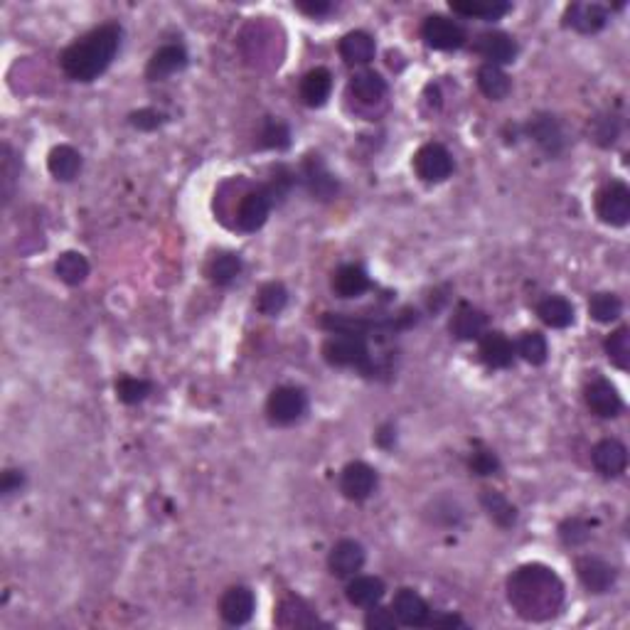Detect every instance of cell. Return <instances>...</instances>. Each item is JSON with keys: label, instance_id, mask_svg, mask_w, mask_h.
Segmentation results:
<instances>
[{"label": "cell", "instance_id": "f1b7e54d", "mask_svg": "<svg viewBox=\"0 0 630 630\" xmlns=\"http://www.w3.org/2000/svg\"><path fill=\"white\" fill-rule=\"evenodd\" d=\"M55 274H57L59 281H65L66 286H79V283L86 281L89 276V261L79 251H65L59 254V259L55 261Z\"/></svg>", "mask_w": 630, "mask_h": 630}, {"label": "cell", "instance_id": "f6af8a7d", "mask_svg": "<svg viewBox=\"0 0 630 630\" xmlns=\"http://www.w3.org/2000/svg\"><path fill=\"white\" fill-rule=\"evenodd\" d=\"M468 468H471L475 475H495V472L500 471V458L495 456L493 451L481 448V451L471 453V458H468Z\"/></svg>", "mask_w": 630, "mask_h": 630}, {"label": "cell", "instance_id": "d4e9b609", "mask_svg": "<svg viewBox=\"0 0 630 630\" xmlns=\"http://www.w3.org/2000/svg\"><path fill=\"white\" fill-rule=\"evenodd\" d=\"M377 55L374 37L365 30H352L340 40V57L348 65H370Z\"/></svg>", "mask_w": 630, "mask_h": 630}, {"label": "cell", "instance_id": "d6986e66", "mask_svg": "<svg viewBox=\"0 0 630 630\" xmlns=\"http://www.w3.org/2000/svg\"><path fill=\"white\" fill-rule=\"evenodd\" d=\"M188 66V52L183 45H166L158 52H153L148 66H146V76L150 82H163L175 72H183Z\"/></svg>", "mask_w": 630, "mask_h": 630}, {"label": "cell", "instance_id": "ac0fdd59", "mask_svg": "<svg viewBox=\"0 0 630 630\" xmlns=\"http://www.w3.org/2000/svg\"><path fill=\"white\" fill-rule=\"evenodd\" d=\"M576 574L591 594H605L615 584V569L598 556H581L576 562Z\"/></svg>", "mask_w": 630, "mask_h": 630}, {"label": "cell", "instance_id": "7bdbcfd3", "mask_svg": "<svg viewBox=\"0 0 630 630\" xmlns=\"http://www.w3.org/2000/svg\"><path fill=\"white\" fill-rule=\"evenodd\" d=\"M618 133H621V121L615 117H611V114H605V117L594 121V138H596L598 146H604V148H611V146H614Z\"/></svg>", "mask_w": 630, "mask_h": 630}, {"label": "cell", "instance_id": "6da1fadb", "mask_svg": "<svg viewBox=\"0 0 630 630\" xmlns=\"http://www.w3.org/2000/svg\"><path fill=\"white\" fill-rule=\"evenodd\" d=\"M507 598L523 618L544 621L552 618L564 601V584L547 566H520L507 581Z\"/></svg>", "mask_w": 630, "mask_h": 630}, {"label": "cell", "instance_id": "1f68e13d", "mask_svg": "<svg viewBox=\"0 0 630 630\" xmlns=\"http://www.w3.org/2000/svg\"><path fill=\"white\" fill-rule=\"evenodd\" d=\"M350 92L355 94L362 104H374V101L384 99L387 82L377 72H357L350 82Z\"/></svg>", "mask_w": 630, "mask_h": 630}, {"label": "cell", "instance_id": "9c48e42d", "mask_svg": "<svg viewBox=\"0 0 630 630\" xmlns=\"http://www.w3.org/2000/svg\"><path fill=\"white\" fill-rule=\"evenodd\" d=\"M340 490L348 500L362 503L377 490V471L362 461L348 463L340 472Z\"/></svg>", "mask_w": 630, "mask_h": 630}, {"label": "cell", "instance_id": "9a60e30c", "mask_svg": "<svg viewBox=\"0 0 630 630\" xmlns=\"http://www.w3.org/2000/svg\"><path fill=\"white\" fill-rule=\"evenodd\" d=\"M591 461L604 478H618L628 465V448L615 439L598 441L591 451Z\"/></svg>", "mask_w": 630, "mask_h": 630}, {"label": "cell", "instance_id": "e0dca14e", "mask_svg": "<svg viewBox=\"0 0 630 630\" xmlns=\"http://www.w3.org/2000/svg\"><path fill=\"white\" fill-rule=\"evenodd\" d=\"M475 52L481 57L488 59V65H510L517 57V42L507 33L493 30V33H483L475 42Z\"/></svg>", "mask_w": 630, "mask_h": 630}, {"label": "cell", "instance_id": "484cf974", "mask_svg": "<svg viewBox=\"0 0 630 630\" xmlns=\"http://www.w3.org/2000/svg\"><path fill=\"white\" fill-rule=\"evenodd\" d=\"M370 289V276L365 274V269L357 264L340 266L335 276H332V290L340 299H357Z\"/></svg>", "mask_w": 630, "mask_h": 630}, {"label": "cell", "instance_id": "c3c4849f", "mask_svg": "<svg viewBox=\"0 0 630 630\" xmlns=\"http://www.w3.org/2000/svg\"><path fill=\"white\" fill-rule=\"evenodd\" d=\"M296 8L310 17H323L332 13V3H328V0H299Z\"/></svg>", "mask_w": 630, "mask_h": 630}, {"label": "cell", "instance_id": "7dc6e473", "mask_svg": "<svg viewBox=\"0 0 630 630\" xmlns=\"http://www.w3.org/2000/svg\"><path fill=\"white\" fill-rule=\"evenodd\" d=\"M23 485H25V475H23V471H5L3 472V481H0V493L8 498V495H13V493H20L23 490Z\"/></svg>", "mask_w": 630, "mask_h": 630}, {"label": "cell", "instance_id": "bcb514c9", "mask_svg": "<svg viewBox=\"0 0 630 630\" xmlns=\"http://www.w3.org/2000/svg\"><path fill=\"white\" fill-rule=\"evenodd\" d=\"M365 625L370 630H391L397 628V618L391 614V608H377V605H372V611L365 618Z\"/></svg>", "mask_w": 630, "mask_h": 630}, {"label": "cell", "instance_id": "44dd1931", "mask_svg": "<svg viewBox=\"0 0 630 630\" xmlns=\"http://www.w3.org/2000/svg\"><path fill=\"white\" fill-rule=\"evenodd\" d=\"M481 360L490 370H507L514 362V345L503 332H485L481 340Z\"/></svg>", "mask_w": 630, "mask_h": 630}, {"label": "cell", "instance_id": "4316f807", "mask_svg": "<svg viewBox=\"0 0 630 630\" xmlns=\"http://www.w3.org/2000/svg\"><path fill=\"white\" fill-rule=\"evenodd\" d=\"M384 581L380 576H352L348 584V601L360 608H372L384 596Z\"/></svg>", "mask_w": 630, "mask_h": 630}, {"label": "cell", "instance_id": "7402d4cb", "mask_svg": "<svg viewBox=\"0 0 630 630\" xmlns=\"http://www.w3.org/2000/svg\"><path fill=\"white\" fill-rule=\"evenodd\" d=\"M451 335L458 338V340H475V338H483V330H485V315L483 310H478L471 303H461L456 308V313L451 318Z\"/></svg>", "mask_w": 630, "mask_h": 630}, {"label": "cell", "instance_id": "603a6c76", "mask_svg": "<svg viewBox=\"0 0 630 630\" xmlns=\"http://www.w3.org/2000/svg\"><path fill=\"white\" fill-rule=\"evenodd\" d=\"M332 92V75L325 66H315L310 69L303 82H300V99L310 108L323 107L325 101L330 99Z\"/></svg>", "mask_w": 630, "mask_h": 630}, {"label": "cell", "instance_id": "8fae6325", "mask_svg": "<svg viewBox=\"0 0 630 630\" xmlns=\"http://www.w3.org/2000/svg\"><path fill=\"white\" fill-rule=\"evenodd\" d=\"M584 399H586V407L601 419H615L623 412L621 394L611 381L605 380L589 381L584 390Z\"/></svg>", "mask_w": 630, "mask_h": 630}, {"label": "cell", "instance_id": "ba28073f", "mask_svg": "<svg viewBox=\"0 0 630 630\" xmlns=\"http://www.w3.org/2000/svg\"><path fill=\"white\" fill-rule=\"evenodd\" d=\"M271 208H274V202H271V198H269V192L264 188L247 192L241 198L239 208H237V227L247 234L259 232L266 224V219H269Z\"/></svg>", "mask_w": 630, "mask_h": 630}, {"label": "cell", "instance_id": "cb8c5ba5", "mask_svg": "<svg viewBox=\"0 0 630 630\" xmlns=\"http://www.w3.org/2000/svg\"><path fill=\"white\" fill-rule=\"evenodd\" d=\"M47 170L55 180L72 183L82 170V153L72 146H55L47 156Z\"/></svg>", "mask_w": 630, "mask_h": 630}, {"label": "cell", "instance_id": "836d02e7", "mask_svg": "<svg viewBox=\"0 0 630 630\" xmlns=\"http://www.w3.org/2000/svg\"><path fill=\"white\" fill-rule=\"evenodd\" d=\"M239 274L241 259L239 254H234V251H222V254L212 257V261L208 264L209 281L217 283V286H229Z\"/></svg>", "mask_w": 630, "mask_h": 630}, {"label": "cell", "instance_id": "f35d334b", "mask_svg": "<svg viewBox=\"0 0 630 630\" xmlns=\"http://www.w3.org/2000/svg\"><path fill=\"white\" fill-rule=\"evenodd\" d=\"M153 384L148 380H138V377H121L117 381V394L124 404H141L148 397Z\"/></svg>", "mask_w": 630, "mask_h": 630}, {"label": "cell", "instance_id": "7c38bea8", "mask_svg": "<svg viewBox=\"0 0 630 630\" xmlns=\"http://www.w3.org/2000/svg\"><path fill=\"white\" fill-rule=\"evenodd\" d=\"M564 25L581 35H596L608 25V10L598 3H572L564 13Z\"/></svg>", "mask_w": 630, "mask_h": 630}, {"label": "cell", "instance_id": "d590c367", "mask_svg": "<svg viewBox=\"0 0 630 630\" xmlns=\"http://www.w3.org/2000/svg\"><path fill=\"white\" fill-rule=\"evenodd\" d=\"M289 306V290L279 281L264 283L257 296V308L264 315H279L283 308Z\"/></svg>", "mask_w": 630, "mask_h": 630}, {"label": "cell", "instance_id": "b9f144b4", "mask_svg": "<svg viewBox=\"0 0 630 630\" xmlns=\"http://www.w3.org/2000/svg\"><path fill=\"white\" fill-rule=\"evenodd\" d=\"M293 183H296V175L290 173L289 168H279L274 178H271V180L264 185V190L269 192L271 202H274V205H279V202H283V199L289 198V192H290V188H293Z\"/></svg>", "mask_w": 630, "mask_h": 630}, {"label": "cell", "instance_id": "4fadbf2b", "mask_svg": "<svg viewBox=\"0 0 630 630\" xmlns=\"http://www.w3.org/2000/svg\"><path fill=\"white\" fill-rule=\"evenodd\" d=\"M254 608H257V598L251 594V589L247 586H232V589L224 591L222 601H219V615L224 618V623L229 625H244V623L251 621L254 615Z\"/></svg>", "mask_w": 630, "mask_h": 630}, {"label": "cell", "instance_id": "5bb4252c", "mask_svg": "<svg viewBox=\"0 0 630 630\" xmlns=\"http://www.w3.org/2000/svg\"><path fill=\"white\" fill-rule=\"evenodd\" d=\"M527 136L537 143L547 156H559L564 150V131L552 114H537L527 124Z\"/></svg>", "mask_w": 630, "mask_h": 630}, {"label": "cell", "instance_id": "7a4b0ae2", "mask_svg": "<svg viewBox=\"0 0 630 630\" xmlns=\"http://www.w3.org/2000/svg\"><path fill=\"white\" fill-rule=\"evenodd\" d=\"M121 37L124 30L118 23H104V25L94 27L92 33H86L76 42H72L62 57V72L75 82L89 84L99 79L107 72L114 57H117L118 47H121Z\"/></svg>", "mask_w": 630, "mask_h": 630}, {"label": "cell", "instance_id": "4dcf8cb0", "mask_svg": "<svg viewBox=\"0 0 630 630\" xmlns=\"http://www.w3.org/2000/svg\"><path fill=\"white\" fill-rule=\"evenodd\" d=\"M510 3L503 0H471V3H451V10L463 17H481V20H500L510 13Z\"/></svg>", "mask_w": 630, "mask_h": 630}, {"label": "cell", "instance_id": "681fc988", "mask_svg": "<svg viewBox=\"0 0 630 630\" xmlns=\"http://www.w3.org/2000/svg\"><path fill=\"white\" fill-rule=\"evenodd\" d=\"M394 441H397V433H394V429L391 426H384V429H380V433H377V443L384 448H391L394 446Z\"/></svg>", "mask_w": 630, "mask_h": 630}, {"label": "cell", "instance_id": "2e32d148", "mask_svg": "<svg viewBox=\"0 0 630 630\" xmlns=\"http://www.w3.org/2000/svg\"><path fill=\"white\" fill-rule=\"evenodd\" d=\"M391 614L397 618V623L401 625H409V628H422L432 618V611L416 591L401 589L394 596V604H391Z\"/></svg>", "mask_w": 630, "mask_h": 630}, {"label": "cell", "instance_id": "8d00e7d4", "mask_svg": "<svg viewBox=\"0 0 630 630\" xmlns=\"http://www.w3.org/2000/svg\"><path fill=\"white\" fill-rule=\"evenodd\" d=\"M589 313L596 323H614L623 313V300L615 293H596L589 300Z\"/></svg>", "mask_w": 630, "mask_h": 630}, {"label": "cell", "instance_id": "d6a6232c", "mask_svg": "<svg viewBox=\"0 0 630 630\" xmlns=\"http://www.w3.org/2000/svg\"><path fill=\"white\" fill-rule=\"evenodd\" d=\"M481 503L485 507V513L490 514V520L500 524V527L507 530V527H513L517 523V510H514V505L505 495H500L495 490H485L481 495Z\"/></svg>", "mask_w": 630, "mask_h": 630}, {"label": "cell", "instance_id": "60d3db41", "mask_svg": "<svg viewBox=\"0 0 630 630\" xmlns=\"http://www.w3.org/2000/svg\"><path fill=\"white\" fill-rule=\"evenodd\" d=\"M559 537H562L566 547H579L584 542H589L591 524L586 520H581V517H569V520L559 524Z\"/></svg>", "mask_w": 630, "mask_h": 630}, {"label": "cell", "instance_id": "e575fe53", "mask_svg": "<svg viewBox=\"0 0 630 630\" xmlns=\"http://www.w3.org/2000/svg\"><path fill=\"white\" fill-rule=\"evenodd\" d=\"M517 352H520V357H523L524 362H530V365H544L549 355L547 338L537 330L523 332V338L517 340Z\"/></svg>", "mask_w": 630, "mask_h": 630}, {"label": "cell", "instance_id": "f546056e", "mask_svg": "<svg viewBox=\"0 0 630 630\" xmlns=\"http://www.w3.org/2000/svg\"><path fill=\"white\" fill-rule=\"evenodd\" d=\"M478 86H481V92L488 99L503 101L510 94V89H513V82H510V76L500 66L483 65L478 69Z\"/></svg>", "mask_w": 630, "mask_h": 630}, {"label": "cell", "instance_id": "3957f363", "mask_svg": "<svg viewBox=\"0 0 630 630\" xmlns=\"http://www.w3.org/2000/svg\"><path fill=\"white\" fill-rule=\"evenodd\" d=\"M325 362L335 367H357L370 370V350H367L365 335L357 332H335L323 345Z\"/></svg>", "mask_w": 630, "mask_h": 630}, {"label": "cell", "instance_id": "ffe728a7", "mask_svg": "<svg viewBox=\"0 0 630 630\" xmlns=\"http://www.w3.org/2000/svg\"><path fill=\"white\" fill-rule=\"evenodd\" d=\"M303 180L308 185V192L318 199H330L338 192L335 175L325 168V163L318 156H308V160L303 163Z\"/></svg>", "mask_w": 630, "mask_h": 630}, {"label": "cell", "instance_id": "ee69618b", "mask_svg": "<svg viewBox=\"0 0 630 630\" xmlns=\"http://www.w3.org/2000/svg\"><path fill=\"white\" fill-rule=\"evenodd\" d=\"M166 121L168 117L163 111H158V108H138V111H133L131 117H128V124L133 128H138V131H156Z\"/></svg>", "mask_w": 630, "mask_h": 630}, {"label": "cell", "instance_id": "83f0119b", "mask_svg": "<svg viewBox=\"0 0 630 630\" xmlns=\"http://www.w3.org/2000/svg\"><path fill=\"white\" fill-rule=\"evenodd\" d=\"M537 315L539 320L554 330H564L569 325L574 323V306L564 296H547L537 306Z\"/></svg>", "mask_w": 630, "mask_h": 630}, {"label": "cell", "instance_id": "277c9868", "mask_svg": "<svg viewBox=\"0 0 630 630\" xmlns=\"http://www.w3.org/2000/svg\"><path fill=\"white\" fill-rule=\"evenodd\" d=\"M308 409L306 391L299 387H276L266 401V414L279 426H290L303 419Z\"/></svg>", "mask_w": 630, "mask_h": 630}, {"label": "cell", "instance_id": "8992f818", "mask_svg": "<svg viewBox=\"0 0 630 630\" xmlns=\"http://www.w3.org/2000/svg\"><path fill=\"white\" fill-rule=\"evenodd\" d=\"M596 215L601 222L611 227H625L630 219V190L628 185L611 183L596 195Z\"/></svg>", "mask_w": 630, "mask_h": 630}, {"label": "cell", "instance_id": "ab89813d", "mask_svg": "<svg viewBox=\"0 0 630 630\" xmlns=\"http://www.w3.org/2000/svg\"><path fill=\"white\" fill-rule=\"evenodd\" d=\"M261 146L271 150H286L290 146L289 126L279 121V118H266L264 128H261Z\"/></svg>", "mask_w": 630, "mask_h": 630}, {"label": "cell", "instance_id": "74e56055", "mask_svg": "<svg viewBox=\"0 0 630 630\" xmlns=\"http://www.w3.org/2000/svg\"><path fill=\"white\" fill-rule=\"evenodd\" d=\"M605 355L618 370H628L630 367V330L628 328H618L614 335H608L605 340Z\"/></svg>", "mask_w": 630, "mask_h": 630}, {"label": "cell", "instance_id": "30bf717a", "mask_svg": "<svg viewBox=\"0 0 630 630\" xmlns=\"http://www.w3.org/2000/svg\"><path fill=\"white\" fill-rule=\"evenodd\" d=\"M365 564V549L355 539H342L328 554V569L338 579H352Z\"/></svg>", "mask_w": 630, "mask_h": 630}, {"label": "cell", "instance_id": "5b68a950", "mask_svg": "<svg viewBox=\"0 0 630 630\" xmlns=\"http://www.w3.org/2000/svg\"><path fill=\"white\" fill-rule=\"evenodd\" d=\"M414 170L423 183H443L453 173V158L448 153L446 146L441 143H426L416 150Z\"/></svg>", "mask_w": 630, "mask_h": 630}, {"label": "cell", "instance_id": "52a82bcc", "mask_svg": "<svg viewBox=\"0 0 630 630\" xmlns=\"http://www.w3.org/2000/svg\"><path fill=\"white\" fill-rule=\"evenodd\" d=\"M423 40L429 47L441 52H451L465 45V30L458 25L456 20L446 15H429L423 20L422 27Z\"/></svg>", "mask_w": 630, "mask_h": 630}]
</instances>
